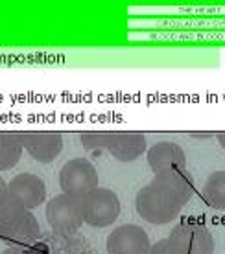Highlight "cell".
<instances>
[{"label":"cell","instance_id":"17","mask_svg":"<svg viewBox=\"0 0 225 254\" xmlns=\"http://www.w3.org/2000/svg\"><path fill=\"white\" fill-rule=\"evenodd\" d=\"M190 136H194V138H211V136H216V134H214V133H209V131H203V133L192 131V133H190Z\"/></svg>","mask_w":225,"mask_h":254},{"label":"cell","instance_id":"16","mask_svg":"<svg viewBox=\"0 0 225 254\" xmlns=\"http://www.w3.org/2000/svg\"><path fill=\"white\" fill-rule=\"evenodd\" d=\"M7 197V183L0 177V201H4Z\"/></svg>","mask_w":225,"mask_h":254},{"label":"cell","instance_id":"15","mask_svg":"<svg viewBox=\"0 0 225 254\" xmlns=\"http://www.w3.org/2000/svg\"><path fill=\"white\" fill-rule=\"evenodd\" d=\"M148 254H181V253L175 249L174 243L170 242V238H166V240H159L157 243H153L150 247Z\"/></svg>","mask_w":225,"mask_h":254},{"label":"cell","instance_id":"4","mask_svg":"<svg viewBox=\"0 0 225 254\" xmlns=\"http://www.w3.org/2000/svg\"><path fill=\"white\" fill-rule=\"evenodd\" d=\"M46 221L54 234L58 236H76L83 225V210L81 199L67 193L52 197L46 204Z\"/></svg>","mask_w":225,"mask_h":254},{"label":"cell","instance_id":"2","mask_svg":"<svg viewBox=\"0 0 225 254\" xmlns=\"http://www.w3.org/2000/svg\"><path fill=\"white\" fill-rule=\"evenodd\" d=\"M41 234L37 217L7 193L6 199L0 201V242L9 247H28L37 242Z\"/></svg>","mask_w":225,"mask_h":254},{"label":"cell","instance_id":"1","mask_svg":"<svg viewBox=\"0 0 225 254\" xmlns=\"http://www.w3.org/2000/svg\"><path fill=\"white\" fill-rule=\"evenodd\" d=\"M194 195V179L187 170L153 175L135 197L137 214L151 225H168Z\"/></svg>","mask_w":225,"mask_h":254},{"label":"cell","instance_id":"14","mask_svg":"<svg viewBox=\"0 0 225 254\" xmlns=\"http://www.w3.org/2000/svg\"><path fill=\"white\" fill-rule=\"evenodd\" d=\"M203 199L213 208L225 210V170L211 173L203 186Z\"/></svg>","mask_w":225,"mask_h":254},{"label":"cell","instance_id":"12","mask_svg":"<svg viewBox=\"0 0 225 254\" xmlns=\"http://www.w3.org/2000/svg\"><path fill=\"white\" fill-rule=\"evenodd\" d=\"M146 159L151 172H174V170H187V155L185 149L175 142H157L146 151Z\"/></svg>","mask_w":225,"mask_h":254},{"label":"cell","instance_id":"13","mask_svg":"<svg viewBox=\"0 0 225 254\" xmlns=\"http://www.w3.org/2000/svg\"><path fill=\"white\" fill-rule=\"evenodd\" d=\"M24 147L17 134L9 131H0V172H7L19 164Z\"/></svg>","mask_w":225,"mask_h":254},{"label":"cell","instance_id":"5","mask_svg":"<svg viewBox=\"0 0 225 254\" xmlns=\"http://www.w3.org/2000/svg\"><path fill=\"white\" fill-rule=\"evenodd\" d=\"M0 254H98L83 236H58L43 232L39 240L28 247H7Z\"/></svg>","mask_w":225,"mask_h":254},{"label":"cell","instance_id":"18","mask_svg":"<svg viewBox=\"0 0 225 254\" xmlns=\"http://www.w3.org/2000/svg\"><path fill=\"white\" fill-rule=\"evenodd\" d=\"M216 138H218L220 146H222L225 149V133H216Z\"/></svg>","mask_w":225,"mask_h":254},{"label":"cell","instance_id":"11","mask_svg":"<svg viewBox=\"0 0 225 254\" xmlns=\"http://www.w3.org/2000/svg\"><path fill=\"white\" fill-rule=\"evenodd\" d=\"M7 193L15 197L28 210L37 208L46 199L45 181L33 173H19L7 183Z\"/></svg>","mask_w":225,"mask_h":254},{"label":"cell","instance_id":"7","mask_svg":"<svg viewBox=\"0 0 225 254\" xmlns=\"http://www.w3.org/2000/svg\"><path fill=\"white\" fill-rule=\"evenodd\" d=\"M81 210H83V221L89 227L103 229L116 221L120 214V199L115 191L109 188L92 190L81 199Z\"/></svg>","mask_w":225,"mask_h":254},{"label":"cell","instance_id":"6","mask_svg":"<svg viewBox=\"0 0 225 254\" xmlns=\"http://www.w3.org/2000/svg\"><path fill=\"white\" fill-rule=\"evenodd\" d=\"M98 172L94 164L83 157L67 160L59 172V186L63 193L83 199L87 193L98 188Z\"/></svg>","mask_w":225,"mask_h":254},{"label":"cell","instance_id":"8","mask_svg":"<svg viewBox=\"0 0 225 254\" xmlns=\"http://www.w3.org/2000/svg\"><path fill=\"white\" fill-rule=\"evenodd\" d=\"M168 238L181 254H214V238L211 230L194 219L181 221Z\"/></svg>","mask_w":225,"mask_h":254},{"label":"cell","instance_id":"3","mask_svg":"<svg viewBox=\"0 0 225 254\" xmlns=\"http://www.w3.org/2000/svg\"><path fill=\"white\" fill-rule=\"evenodd\" d=\"M79 142L87 151L105 149L120 162H133L148 151L144 133L135 131H85Z\"/></svg>","mask_w":225,"mask_h":254},{"label":"cell","instance_id":"10","mask_svg":"<svg viewBox=\"0 0 225 254\" xmlns=\"http://www.w3.org/2000/svg\"><path fill=\"white\" fill-rule=\"evenodd\" d=\"M150 247L151 243L148 232L139 225L116 227L105 242L107 254H148Z\"/></svg>","mask_w":225,"mask_h":254},{"label":"cell","instance_id":"9","mask_svg":"<svg viewBox=\"0 0 225 254\" xmlns=\"http://www.w3.org/2000/svg\"><path fill=\"white\" fill-rule=\"evenodd\" d=\"M17 138L30 157L41 164H48L63 151V136L58 131H17Z\"/></svg>","mask_w":225,"mask_h":254}]
</instances>
